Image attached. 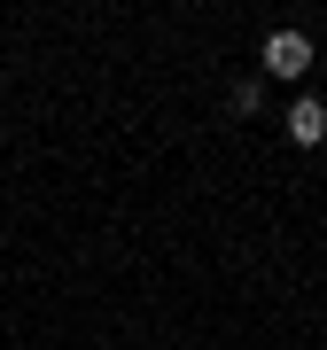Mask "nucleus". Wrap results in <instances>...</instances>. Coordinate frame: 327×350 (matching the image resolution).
<instances>
[{"label":"nucleus","instance_id":"2","mask_svg":"<svg viewBox=\"0 0 327 350\" xmlns=\"http://www.w3.org/2000/svg\"><path fill=\"white\" fill-rule=\"evenodd\" d=\"M289 140H296V148H319V140H327V101H312V94L289 101Z\"/></svg>","mask_w":327,"mask_h":350},{"label":"nucleus","instance_id":"1","mask_svg":"<svg viewBox=\"0 0 327 350\" xmlns=\"http://www.w3.org/2000/svg\"><path fill=\"white\" fill-rule=\"evenodd\" d=\"M257 63H265V78H304V70H312V39H304V31H265Z\"/></svg>","mask_w":327,"mask_h":350},{"label":"nucleus","instance_id":"3","mask_svg":"<svg viewBox=\"0 0 327 350\" xmlns=\"http://www.w3.org/2000/svg\"><path fill=\"white\" fill-rule=\"evenodd\" d=\"M226 109H234V117H257V109H265V86H257V78H241V86L226 94Z\"/></svg>","mask_w":327,"mask_h":350}]
</instances>
